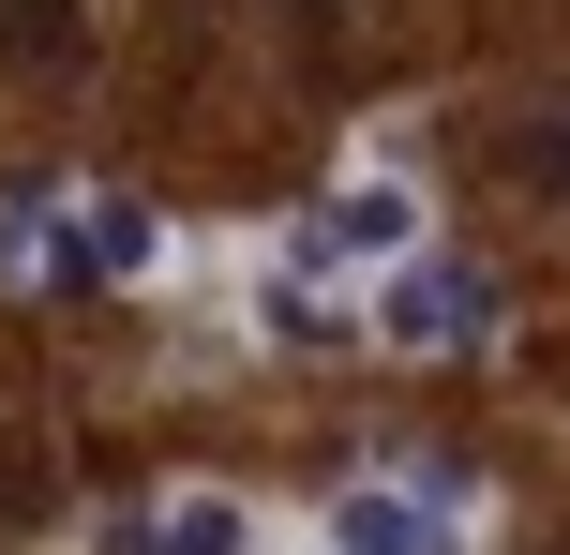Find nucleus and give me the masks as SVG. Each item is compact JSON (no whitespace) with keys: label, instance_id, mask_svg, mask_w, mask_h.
<instances>
[{"label":"nucleus","instance_id":"1","mask_svg":"<svg viewBox=\"0 0 570 555\" xmlns=\"http://www.w3.org/2000/svg\"><path fill=\"white\" fill-rule=\"evenodd\" d=\"M481 330H495V270L481 256H435L421 240V256L375 286V346H405V360H465Z\"/></svg>","mask_w":570,"mask_h":555},{"label":"nucleus","instance_id":"2","mask_svg":"<svg viewBox=\"0 0 570 555\" xmlns=\"http://www.w3.org/2000/svg\"><path fill=\"white\" fill-rule=\"evenodd\" d=\"M166 256V226H150L136 196H76V210H46V286H120V270H150Z\"/></svg>","mask_w":570,"mask_h":555},{"label":"nucleus","instance_id":"3","mask_svg":"<svg viewBox=\"0 0 570 555\" xmlns=\"http://www.w3.org/2000/svg\"><path fill=\"white\" fill-rule=\"evenodd\" d=\"M331 555H465V526L421 480H345L331 496Z\"/></svg>","mask_w":570,"mask_h":555},{"label":"nucleus","instance_id":"4","mask_svg":"<svg viewBox=\"0 0 570 555\" xmlns=\"http://www.w3.org/2000/svg\"><path fill=\"white\" fill-rule=\"evenodd\" d=\"M331 256H361V270H405V256H421V196H405V180H345V196L301 226V270H331Z\"/></svg>","mask_w":570,"mask_h":555},{"label":"nucleus","instance_id":"5","mask_svg":"<svg viewBox=\"0 0 570 555\" xmlns=\"http://www.w3.org/2000/svg\"><path fill=\"white\" fill-rule=\"evenodd\" d=\"M90 541L106 555H256V511L240 496H150V511H106Z\"/></svg>","mask_w":570,"mask_h":555},{"label":"nucleus","instance_id":"6","mask_svg":"<svg viewBox=\"0 0 570 555\" xmlns=\"http://www.w3.org/2000/svg\"><path fill=\"white\" fill-rule=\"evenodd\" d=\"M0 46H16L30 76H76V60H90V16H76V0H0Z\"/></svg>","mask_w":570,"mask_h":555},{"label":"nucleus","instance_id":"7","mask_svg":"<svg viewBox=\"0 0 570 555\" xmlns=\"http://www.w3.org/2000/svg\"><path fill=\"white\" fill-rule=\"evenodd\" d=\"M271 330H285V346H331V330H345V300L315 286L301 256H285V270H271Z\"/></svg>","mask_w":570,"mask_h":555},{"label":"nucleus","instance_id":"8","mask_svg":"<svg viewBox=\"0 0 570 555\" xmlns=\"http://www.w3.org/2000/svg\"><path fill=\"white\" fill-rule=\"evenodd\" d=\"M511 166L541 180V196H570V106H556V120H525V136H511Z\"/></svg>","mask_w":570,"mask_h":555}]
</instances>
